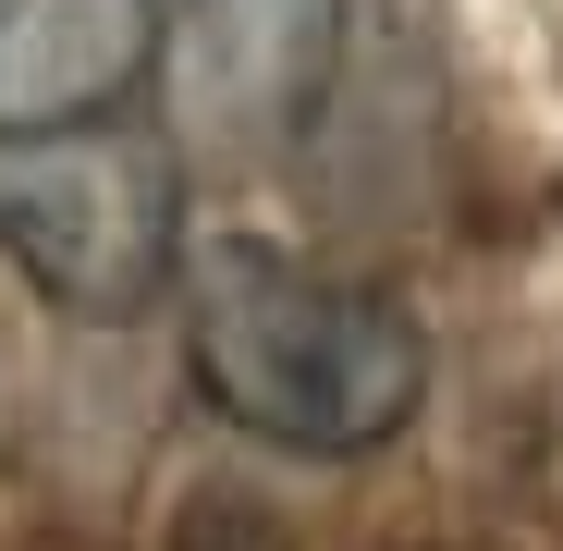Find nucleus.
I'll list each match as a JSON object with an SVG mask.
<instances>
[{"instance_id": "1", "label": "nucleus", "mask_w": 563, "mask_h": 551, "mask_svg": "<svg viewBox=\"0 0 563 551\" xmlns=\"http://www.w3.org/2000/svg\"><path fill=\"white\" fill-rule=\"evenodd\" d=\"M184 381L209 393L221 429L307 453V466H355L393 453L429 405V331L405 295L355 283L331 257L221 233L184 257Z\"/></svg>"}, {"instance_id": "2", "label": "nucleus", "mask_w": 563, "mask_h": 551, "mask_svg": "<svg viewBox=\"0 0 563 551\" xmlns=\"http://www.w3.org/2000/svg\"><path fill=\"white\" fill-rule=\"evenodd\" d=\"M0 257L86 331L147 319L184 283V147L123 111L0 135Z\"/></svg>"}, {"instance_id": "3", "label": "nucleus", "mask_w": 563, "mask_h": 551, "mask_svg": "<svg viewBox=\"0 0 563 551\" xmlns=\"http://www.w3.org/2000/svg\"><path fill=\"white\" fill-rule=\"evenodd\" d=\"M343 74V0H172L159 25V99L172 147L269 159L295 147Z\"/></svg>"}, {"instance_id": "4", "label": "nucleus", "mask_w": 563, "mask_h": 551, "mask_svg": "<svg viewBox=\"0 0 563 551\" xmlns=\"http://www.w3.org/2000/svg\"><path fill=\"white\" fill-rule=\"evenodd\" d=\"M172 0H0V135H62L135 111Z\"/></svg>"}, {"instance_id": "5", "label": "nucleus", "mask_w": 563, "mask_h": 551, "mask_svg": "<svg viewBox=\"0 0 563 551\" xmlns=\"http://www.w3.org/2000/svg\"><path fill=\"white\" fill-rule=\"evenodd\" d=\"M159 551H295V515H282L269 491H245V478H197Z\"/></svg>"}, {"instance_id": "6", "label": "nucleus", "mask_w": 563, "mask_h": 551, "mask_svg": "<svg viewBox=\"0 0 563 551\" xmlns=\"http://www.w3.org/2000/svg\"><path fill=\"white\" fill-rule=\"evenodd\" d=\"M405 551H490V539H405Z\"/></svg>"}]
</instances>
